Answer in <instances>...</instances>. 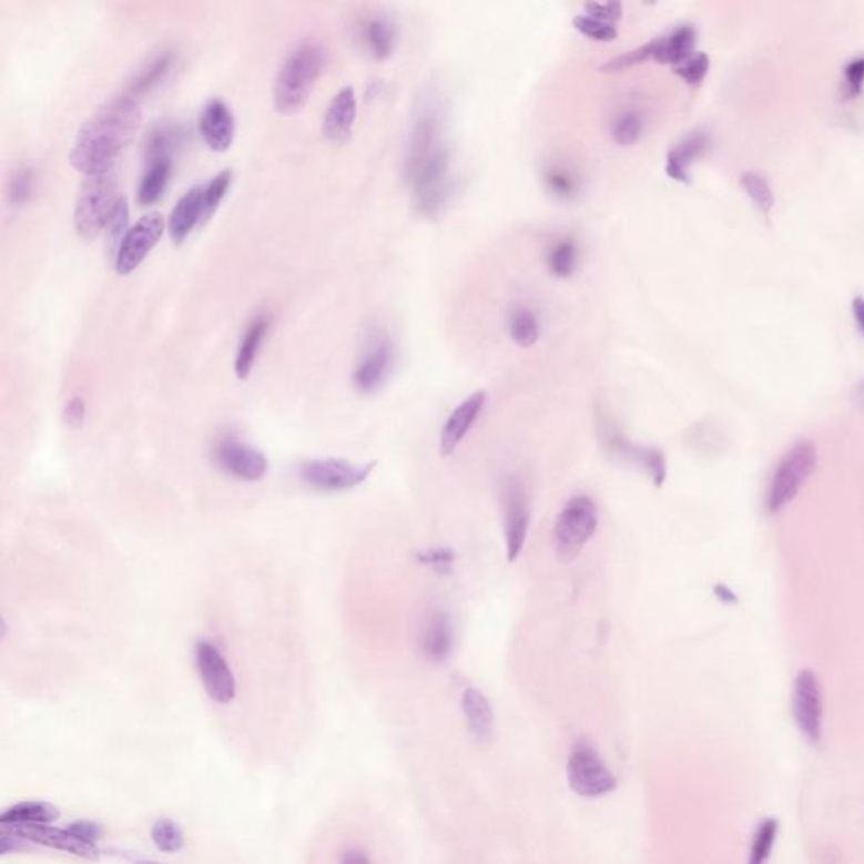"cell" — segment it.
Instances as JSON below:
<instances>
[{
	"mask_svg": "<svg viewBox=\"0 0 864 864\" xmlns=\"http://www.w3.org/2000/svg\"><path fill=\"white\" fill-rule=\"evenodd\" d=\"M141 124V102L128 93L113 96L78 131L70 152L71 166L85 176L109 173Z\"/></svg>",
	"mask_w": 864,
	"mask_h": 864,
	"instance_id": "cell-1",
	"label": "cell"
},
{
	"mask_svg": "<svg viewBox=\"0 0 864 864\" xmlns=\"http://www.w3.org/2000/svg\"><path fill=\"white\" fill-rule=\"evenodd\" d=\"M325 67L318 43L306 41L287 54L274 82V106L281 115H296L306 106Z\"/></svg>",
	"mask_w": 864,
	"mask_h": 864,
	"instance_id": "cell-2",
	"label": "cell"
},
{
	"mask_svg": "<svg viewBox=\"0 0 864 864\" xmlns=\"http://www.w3.org/2000/svg\"><path fill=\"white\" fill-rule=\"evenodd\" d=\"M817 468V449L812 441L802 439L795 443L776 463L766 488L765 507L770 516L782 512L783 508L797 498Z\"/></svg>",
	"mask_w": 864,
	"mask_h": 864,
	"instance_id": "cell-3",
	"label": "cell"
},
{
	"mask_svg": "<svg viewBox=\"0 0 864 864\" xmlns=\"http://www.w3.org/2000/svg\"><path fill=\"white\" fill-rule=\"evenodd\" d=\"M119 200L121 196L116 193V176L113 170L87 176L74 205L73 222L78 235L85 241L99 237L109 226Z\"/></svg>",
	"mask_w": 864,
	"mask_h": 864,
	"instance_id": "cell-4",
	"label": "cell"
},
{
	"mask_svg": "<svg viewBox=\"0 0 864 864\" xmlns=\"http://www.w3.org/2000/svg\"><path fill=\"white\" fill-rule=\"evenodd\" d=\"M598 524L600 517L593 498L589 495L569 498L555 524V549L559 561H576L597 533Z\"/></svg>",
	"mask_w": 864,
	"mask_h": 864,
	"instance_id": "cell-5",
	"label": "cell"
},
{
	"mask_svg": "<svg viewBox=\"0 0 864 864\" xmlns=\"http://www.w3.org/2000/svg\"><path fill=\"white\" fill-rule=\"evenodd\" d=\"M598 436H600L601 448L607 451V455L643 468L655 488L665 484L669 466L662 449L630 441L621 433L617 423L604 413H598Z\"/></svg>",
	"mask_w": 864,
	"mask_h": 864,
	"instance_id": "cell-6",
	"label": "cell"
},
{
	"mask_svg": "<svg viewBox=\"0 0 864 864\" xmlns=\"http://www.w3.org/2000/svg\"><path fill=\"white\" fill-rule=\"evenodd\" d=\"M375 465V461L355 465L339 458L311 459L299 466V478L307 488L319 494H343L364 485Z\"/></svg>",
	"mask_w": 864,
	"mask_h": 864,
	"instance_id": "cell-7",
	"label": "cell"
},
{
	"mask_svg": "<svg viewBox=\"0 0 864 864\" xmlns=\"http://www.w3.org/2000/svg\"><path fill=\"white\" fill-rule=\"evenodd\" d=\"M568 782L575 794L597 799L617 789V779L593 744L578 740L569 753Z\"/></svg>",
	"mask_w": 864,
	"mask_h": 864,
	"instance_id": "cell-8",
	"label": "cell"
},
{
	"mask_svg": "<svg viewBox=\"0 0 864 864\" xmlns=\"http://www.w3.org/2000/svg\"><path fill=\"white\" fill-rule=\"evenodd\" d=\"M443 145H446V142L443 141L441 105L429 99L417 109L407 138L406 161H404L407 183Z\"/></svg>",
	"mask_w": 864,
	"mask_h": 864,
	"instance_id": "cell-9",
	"label": "cell"
},
{
	"mask_svg": "<svg viewBox=\"0 0 864 864\" xmlns=\"http://www.w3.org/2000/svg\"><path fill=\"white\" fill-rule=\"evenodd\" d=\"M792 714L795 726L812 746H819L822 741V723H824V691L821 679L812 669H802L794 679L792 688Z\"/></svg>",
	"mask_w": 864,
	"mask_h": 864,
	"instance_id": "cell-10",
	"label": "cell"
},
{
	"mask_svg": "<svg viewBox=\"0 0 864 864\" xmlns=\"http://www.w3.org/2000/svg\"><path fill=\"white\" fill-rule=\"evenodd\" d=\"M213 461L228 477L241 481L264 480L268 471V461L264 453L237 436H222L213 446Z\"/></svg>",
	"mask_w": 864,
	"mask_h": 864,
	"instance_id": "cell-11",
	"label": "cell"
},
{
	"mask_svg": "<svg viewBox=\"0 0 864 864\" xmlns=\"http://www.w3.org/2000/svg\"><path fill=\"white\" fill-rule=\"evenodd\" d=\"M501 512H504L505 555L510 562H516L522 555L530 527V498L522 481L510 478L505 484L501 494Z\"/></svg>",
	"mask_w": 864,
	"mask_h": 864,
	"instance_id": "cell-12",
	"label": "cell"
},
{
	"mask_svg": "<svg viewBox=\"0 0 864 864\" xmlns=\"http://www.w3.org/2000/svg\"><path fill=\"white\" fill-rule=\"evenodd\" d=\"M194 662L206 694L218 704H230L237 695V679L222 650L210 640H199L194 646Z\"/></svg>",
	"mask_w": 864,
	"mask_h": 864,
	"instance_id": "cell-13",
	"label": "cell"
},
{
	"mask_svg": "<svg viewBox=\"0 0 864 864\" xmlns=\"http://www.w3.org/2000/svg\"><path fill=\"white\" fill-rule=\"evenodd\" d=\"M164 233V218L161 213L152 212L142 216L125 233L124 241L115 252V271L119 276H129L138 271L152 248L157 245Z\"/></svg>",
	"mask_w": 864,
	"mask_h": 864,
	"instance_id": "cell-14",
	"label": "cell"
},
{
	"mask_svg": "<svg viewBox=\"0 0 864 864\" xmlns=\"http://www.w3.org/2000/svg\"><path fill=\"white\" fill-rule=\"evenodd\" d=\"M396 364V346L388 336H377L365 348L357 368L353 372V385L364 396H372L384 387Z\"/></svg>",
	"mask_w": 864,
	"mask_h": 864,
	"instance_id": "cell-15",
	"label": "cell"
},
{
	"mask_svg": "<svg viewBox=\"0 0 864 864\" xmlns=\"http://www.w3.org/2000/svg\"><path fill=\"white\" fill-rule=\"evenodd\" d=\"M487 404V394L484 390H477L471 396L466 397L446 419L443 426L441 438H439V451L443 456H453L456 449L461 445L474 424L477 423L480 414L484 413Z\"/></svg>",
	"mask_w": 864,
	"mask_h": 864,
	"instance_id": "cell-16",
	"label": "cell"
},
{
	"mask_svg": "<svg viewBox=\"0 0 864 864\" xmlns=\"http://www.w3.org/2000/svg\"><path fill=\"white\" fill-rule=\"evenodd\" d=\"M200 132L212 151L225 152L235 139V116L223 100H212L200 113Z\"/></svg>",
	"mask_w": 864,
	"mask_h": 864,
	"instance_id": "cell-17",
	"label": "cell"
},
{
	"mask_svg": "<svg viewBox=\"0 0 864 864\" xmlns=\"http://www.w3.org/2000/svg\"><path fill=\"white\" fill-rule=\"evenodd\" d=\"M419 647L433 663H445L455 650V628L445 611H433L420 628Z\"/></svg>",
	"mask_w": 864,
	"mask_h": 864,
	"instance_id": "cell-18",
	"label": "cell"
},
{
	"mask_svg": "<svg viewBox=\"0 0 864 864\" xmlns=\"http://www.w3.org/2000/svg\"><path fill=\"white\" fill-rule=\"evenodd\" d=\"M14 830H18L34 846L51 847V850L73 854V856L83 857V860H100V850L95 844L83 843L74 837L67 827L60 830V827L53 826H32L14 827Z\"/></svg>",
	"mask_w": 864,
	"mask_h": 864,
	"instance_id": "cell-19",
	"label": "cell"
},
{
	"mask_svg": "<svg viewBox=\"0 0 864 864\" xmlns=\"http://www.w3.org/2000/svg\"><path fill=\"white\" fill-rule=\"evenodd\" d=\"M711 148V135L708 131H692L682 138L667 154L665 173L679 183H691V166Z\"/></svg>",
	"mask_w": 864,
	"mask_h": 864,
	"instance_id": "cell-20",
	"label": "cell"
},
{
	"mask_svg": "<svg viewBox=\"0 0 864 864\" xmlns=\"http://www.w3.org/2000/svg\"><path fill=\"white\" fill-rule=\"evenodd\" d=\"M202 220H205V186H194L181 196L171 212L167 222L171 242L183 244Z\"/></svg>",
	"mask_w": 864,
	"mask_h": 864,
	"instance_id": "cell-21",
	"label": "cell"
},
{
	"mask_svg": "<svg viewBox=\"0 0 864 864\" xmlns=\"http://www.w3.org/2000/svg\"><path fill=\"white\" fill-rule=\"evenodd\" d=\"M357 95L352 87L339 90L326 110L323 121V134L328 141L343 142L352 135L353 125L357 121Z\"/></svg>",
	"mask_w": 864,
	"mask_h": 864,
	"instance_id": "cell-22",
	"label": "cell"
},
{
	"mask_svg": "<svg viewBox=\"0 0 864 864\" xmlns=\"http://www.w3.org/2000/svg\"><path fill=\"white\" fill-rule=\"evenodd\" d=\"M695 41H698V31H695L694 26H678L671 32H667L665 35H660V38L650 41L652 60L660 64L678 67L685 58L694 53Z\"/></svg>",
	"mask_w": 864,
	"mask_h": 864,
	"instance_id": "cell-23",
	"label": "cell"
},
{
	"mask_svg": "<svg viewBox=\"0 0 864 864\" xmlns=\"http://www.w3.org/2000/svg\"><path fill=\"white\" fill-rule=\"evenodd\" d=\"M268 326H271V319H268L267 314L262 313L254 316L245 328L241 343H238L237 357H235V375H237L238 380H247L248 375L252 374L262 343L267 336Z\"/></svg>",
	"mask_w": 864,
	"mask_h": 864,
	"instance_id": "cell-24",
	"label": "cell"
},
{
	"mask_svg": "<svg viewBox=\"0 0 864 864\" xmlns=\"http://www.w3.org/2000/svg\"><path fill=\"white\" fill-rule=\"evenodd\" d=\"M173 63V51L164 50L155 54V57H152L151 60L145 61V64L139 68L138 73L132 77L124 93L134 96L135 100L141 102L142 96L154 92L166 80Z\"/></svg>",
	"mask_w": 864,
	"mask_h": 864,
	"instance_id": "cell-25",
	"label": "cell"
},
{
	"mask_svg": "<svg viewBox=\"0 0 864 864\" xmlns=\"http://www.w3.org/2000/svg\"><path fill=\"white\" fill-rule=\"evenodd\" d=\"M463 713L468 721L469 733L477 741H488L494 733L495 716L487 695L477 688H468L463 692Z\"/></svg>",
	"mask_w": 864,
	"mask_h": 864,
	"instance_id": "cell-26",
	"label": "cell"
},
{
	"mask_svg": "<svg viewBox=\"0 0 864 864\" xmlns=\"http://www.w3.org/2000/svg\"><path fill=\"white\" fill-rule=\"evenodd\" d=\"M362 43L374 60H387L397 44V28L387 16H374L362 26Z\"/></svg>",
	"mask_w": 864,
	"mask_h": 864,
	"instance_id": "cell-27",
	"label": "cell"
},
{
	"mask_svg": "<svg viewBox=\"0 0 864 864\" xmlns=\"http://www.w3.org/2000/svg\"><path fill=\"white\" fill-rule=\"evenodd\" d=\"M60 819L54 805L41 801H26L6 809L0 815V824L11 827L50 826Z\"/></svg>",
	"mask_w": 864,
	"mask_h": 864,
	"instance_id": "cell-28",
	"label": "cell"
},
{
	"mask_svg": "<svg viewBox=\"0 0 864 864\" xmlns=\"http://www.w3.org/2000/svg\"><path fill=\"white\" fill-rule=\"evenodd\" d=\"M184 129L180 124H157L148 132L144 139L145 163L152 161L171 160L174 152L183 145Z\"/></svg>",
	"mask_w": 864,
	"mask_h": 864,
	"instance_id": "cell-29",
	"label": "cell"
},
{
	"mask_svg": "<svg viewBox=\"0 0 864 864\" xmlns=\"http://www.w3.org/2000/svg\"><path fill=\"white\" fill-rule=\"evenodd\" d=\"M145 164L148 166H145L138 190V200L142 206L160 202L161 196L166 191L167 183H170L171 171H173V161L171 160L152 161V163Z\"/></svg>",
	"mask_w": 864,
	"mask_h": 864,
	"instance_id": "cell-30",
	"label": "cell"
},
{
	"mask_svg": "<svg viewBox=\"0 0 864 864\" xmlns=\"http://www.w3.org/2000/svg\"><path fill=\"white\" fill-rule=\"evenodd\" d=\"M685 441L692 451L704 456L720 455L726 449V436L723 435V430L718 427V424L710 419L694 424L688 430Z\"/></svg>",
	"mask_w": 864,
	"mask_h": 864,
	"instance_id": "cell-31",
	"label": "cell"
},
{
	"mask_svg": "<svg viewBox=\"0 0 864 864\" xmlns=\"http://www.w3.org/2000/svg\"><path fill=\"white\" fill-rule=\"evenodd\" d=\"M508 333L517 346L530 348L536 345L540 336L539 319L529 307L517 306L508 316Z\"/></svg>",
	"mask_w": 864,
	"mask_h": 864,
	"instance_id": "cell-32",
	"label": "cell"
},
{
	"mask_svg": "<svg viewBox=\"0 0 864 864\" xmlns=\"http://www.w3.org/2000/svg\"><path fill=\"white\" fill-rule=\"evenodd\" d=\"M780 822L776 817H765L756 824L750 844L749 864H766L772 856L773 846L779 836Z\"/></svg>",
	"mask_w": 864,
	"mask_h": 864,
	"instance_id": "cell-33",
	"label": "cell"
},
{
	"mask_svg": "<svg viewBox=\"0 0 864 864\" xmlns=\"http://www.w3.org/2000/svg\"><path fill=\"white\" fill-rule=\"evenodd\" d=\"M741 186H743L744 193L749 194L753 205L760 210L762 215L769 216L772 213L773 206H775V194H773L772 186H770L769 180L762 171H744L740 177Z\"/></svg>",
	"mask_w": 864,
	"mask_h": 864,
	"instance_id": "cell-34",
	"label": "cell"
},
{
	"mask_svg": "<svg viewBox=\"0 0 864 864\" xmlns=\"http://www.w3.org/2000/svg\"><path fill=\"white\" fill-rule=\"evenodd\" d=\"M578 245L572 238H562L558 244L552 245L551 252L547 255V265L552 276L559 279H568L578 267Z\"/></svg>",
	"mask_w": 864,
	"mask_h": 864,
	"instance_id": "cell-35",
	"label": "cell"
},
{
	"mask_svg": "<svg viewBox=\"0 0 864 864\" xmlns=\"http://www.w3.org/2000/svg\"><path fill=\"white\" fill-rule=\"evenodd\" d=\"M151 840L157 850L167 854L177 853V851L183 850L184 843H186L180 824L170 817L157 819L152 824Z\"/></svg>",
	"mask_w": 864,
	"mask_h": 864,
	"instance_id": "cell-36",
	"label": "cell"
},
{
	"mask_svg": "<svg viewBox=\"0 0 864 864\" xmlns=\"http://www.w3.org/2000/svg\"><path fill=\"white\" fill-rule=\"evenodd\" d=\"M643 128H646V122H643V116L640 115V112L627 110V112L620 113L617 116L611 135H613V141L618 145L630 148V145L637 144L640 141Z\"/></svg>",
	"mask_w": 864,
	"mask_h": 864,
	"instance_id": "cell-37",
	"label": "cell"
},
{
	"mask_svg": "<svg viewBox=\"0 0 864 864\" xmlns=\"http://www.w3.org/2000/svg\"><path fill=\"white\" fill-rule=\"evenodd\" d=\"M35 191V173L32 167L22 166L12 173L8 184V199L11 205L24 206L31 202Z\"/></svg>",
	"mask_w": 864,
	"mask_h": 864,
	"instance_id": "cell-38",
	"label": "cell"
},
{
	"mask_svg": "<svg viewBox=\"0 0 864 864\" xmlns=\"http://www.w3.org/2000/svg\"><path fill=\"white\" fill-rule=\"evenodd\" d=\"M543 184L547 191L558 200L575 199L578 193V177L566 167L552 166L543 173Z\"/></svg>",
	"mask_w": 864,
	"mask_h": 864,
	"instance_id": "cell-39",
	"label": "cell"
},
{
	"mask_svg": "<svg viewBox=\"0 0 864 864\" xmlns=\"http://www.w3.org/2000/svg\"><path fill=\"white\" fill-rule=\"evenodd\" d=\"M417 562L439 572V575H449L455 568L456 552L446 546H433L420 549L416 555Z\"/></svg>",
	"mask_w": 864,
	"mask_h": 864,
	"instance_id": "cell-40",
	"label": "cell"
},
{
	"mask_svg": "<svg viewBox=\"0 0 864 864\" xmlns=\"http://www.w3.org/2000/svg\"><path fill=\"white\" fill-rule=\"evenodd\" d=\"M572 24H575L576 31L581 32L586 38L593 39V41H600V43H610L618 35L613 24L591 18V16H576L572 19Z\"/></svg>",
	"mask_w": 864,
	"mask_h": 864,
	"instance_id": "cell-41",
	"label": "cell"
},
{
	"mask_svg": "<svg viewBox=\"0 0 864 864\" xmlns=\"http://www.w3.org/2000/svg\"><path fill=\"white\" fill-rule=\"evenodd\" d=\"M710 58L705 53H692L682 63L674 67V73L681 77L688 85L698 87L704 82L705 74L710 73Z\"/></svg>",
	"mask_w": 864,
	"mask_h": 864,
	"instance_id": "cell-42",
	"label": "cell"
},
{
	"mask_svg": "<svg viewBox=\"0 0 864 864\" xmlns=\"http://www.w3.org/2000/svg\"><path fill=\"white\" fill-rule=\"evenodd\" d=\"M106 230H109L106 232V241H109L110 247L116 252L119 245L124 241L125 233L129 232V203L124 196H121V200L116 203Z\"/></svg>",
	"mask_w": 864,
	"mask_h": 864,
	"instance_id": "cell-43",
	"label": "cell"
},
{
	"mask_svg": "<svg viewBox=\"0 0 864 864\" xmlns=\"http://www.w3.org/2000/svg\"><path fill=\"white\" fill-rule=\"evenodd\" d=\"M232 186V171L225 170L216 174L205 186V218L218 209Z\"/></svg>",
	"mask_w": 864,
	"mask_h": 864,
	"instance_id": "cell-44",
	"label": "cell"
},
{
	"mask_svg": "<svg viewBox=\"0 0 864 864\" xmlns=\"http://www.w3.org/2000/svg\"><path fill=\"white\" fill-rule=\"evenodd\" d=\"M864 89V58H856L844 67L843 99H856Z\"/></svg>",
	"mask_w": 864,
	"mask_h": 864,
	"instance_id": "cell-45",
	"label": "cell"
},
{
	"mask_svg": "<svg viewBox=\"0 0 864 864\" xmlns=\"http://www.w3.org/2000/svg\"><path fill=\"white\" fill-rule=\"evenodd\" d=\"M649 60H652V47H650V43H647L643 47L637 48V50L628 51V53L613 58V60L603 64L601 70L614 73V71L628 70V68L637 67V64L646 63Z\"/></svg>",
	"mask_w": 864,
	"mask_h": 864,
	"instance_id": "cell-46",
	"label": "cell"
},
{
	"mask_svg": "<svg viewBox=\"0 0 864 864\" xmlns=\"http://www.w3.org/2000/svg\"><path fill=\"white\" fill-rule=\"evenodd\" d=\"M35 847L38 846L26 840L14 827L2 826V833H0V856H8V854L12 853H29V851L35 850Z\"/></svg>",
	"mask_w": 864,
	"mask_h": 864,
	"instance_id": "cell-47",
	"label": "cell"
},
{
	"mask_svg": "<svg viewBox=\"0 0 864 864\" xmlns=\"http://www.w3.org/2000/svg\"><path fill=\"white\" fill-rule=\"evenodd\" d=\"M67 830L70 831L74 837H78V840L89 844H95L96 841L102 840L103 836L102 824H99V822L95 821H89V819L70 822Z\"/></svg>",
	"mask_w": 864,
	"mask_h": 864,
	"instance_id": "cell-48",
	"label": "cell"
},
{
	"mask_svg": "<svg viewBox=\"0 0 864 864\" xmlns=\"http://www.w3.org/2000/svg\"><path fill=\"white\" fill-rule=\"evenodd\" d=\"M585 9L591 18L600 19V21L603 22H610V24H613L614 21H618V19H621V16H623V8H621L620 2H607V4H601V2H589V4L585 6Z\"/></svg>",
	"mask_w": 864,
	"mask_h": 864,
	"instance_id": "cell-49",
	"label": "cell"
},
{
	"mask_svg": "<svg viewBox=\"0 0 864 864\" xmlns=\"http://www.w3.org/2000/svg\"><path fill=\"white\" fill-rule=\"evenodd\" d=\"M87 420V404L82 397H73L70 403H67L63 410V423L68 427H82Z\"/></svg>",
	"mask_w": 864,
	"mask_h": 864,
	"instance_id": "cell-50",
	"label": "cell"
},
{
	"mask_svg": "<svg viewBox=\"0 0 864 864\" xmlns=\"http://www.w3.org/2000/svg\"><path fill=\"white\" fill-rule=\"evenodd\" d=\"M339 864H372V860L364 850L352 847V850H346L345 853H343Z\"/></svg>",
	"mask_w": 864,
	"mask_h": 864,
	"instance_id": "cell-51",
	"label": "cell"
},
{
	"mask_svg": "<svg viewBox=\"0 0 864 864\" xmlns=\"http://www.w3.org/2000/svg\"><path fill=\"white\" fill-rule=\"evenodd\" d=\"M713 593L714 597H716L718 600L721 601V603L724 604L738 603L736 593H734L733 589H731L730 586L723 585V582H718V585H714Z\"/></svg>",
	"mask_w": 864,
	"mask_h": 864,
	"instance_id": "cell-52",
	"label": "cell"
},
{
	"mask_svg": "<svg viewBox=\"0 0 864 864\" xmlns=\"http://www.w3.org/2000/svg\"><path fill=\"white\" fill-rule=\"evenodd\" d=\"M853 314L857 326H860V329L864 335V297H856V299L853 301Z\"/></svg>",
	"mask_w": 864,
	"mask_h": 864,
	"instance_id": "cell-53",
	"label": "cell"
},
{
	"mask_svg": "<svg viewBox=\"0 0 864 864\" xmlns=\"http://www.w3.org/2000/svg\"><path fill=\"white\" fill-rule=\"evenodd\" d=\"M132 864H163V863H160V861H154V860H138L134 861V863Z\"/></svg>",
	"mask_w": 864,
	"mask_h": 864,
	"instance_id": "cell-54",
	"label": "cell"
}]
</instances>
